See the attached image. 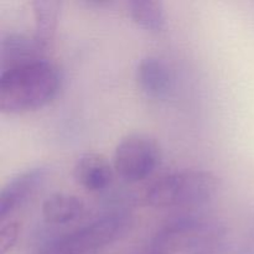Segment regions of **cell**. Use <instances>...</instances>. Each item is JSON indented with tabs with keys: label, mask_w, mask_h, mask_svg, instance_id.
Listing matches in <instances>:
<instances>
[{
	"label": "cell",
	"mask_w": 254,
	"mask_h": 254,
	"mask_svg": "<svg viewBox=\"0 0 254 254\" xmlns=\"http://www.w3.org/2000/svg\"><path fill=\"white\" fill-rule=\"evenodd\" d=\"M133 21L148 31L159 34L166 27V14L161 1L155 0H130L127 2Z\"/></svg>",
	"instance_id": "obj_12"
},
{
	"label": "cell",
	"mask_w": 254,
	"mask_h": 254,
	"mask_svg": "<svg viewBox=\"0 0 254 254\" xmlns=\"http://www.w3.org/2000/svg\"><path fill=\"white\" fill-rule=\"evenodd\" d=\"M163 160L160 144L146 133H130L122 138L114 150L113 166L117 175L128 184L150 178Z\"/></svg>",
	"instance_id": "obj_5"
},
{
	"label": "cell",
	"mask_w": 254,
	"mask_h": 254,
	"mask_svg": "<svg viewBox=\"0 0 254 254\" xmlns=\"http://www.w3.org/2000/svg\"><path fill=\"white\" fill-rule=\"evenodd\" d=\"M86 202L73 193L56 192L42 202L41 213L44 220L51 225H68L83 216Z\"/></svg>",
	"instance_id": "obj_10"
},
{
	"label": "cell",
	"mask_w": 254,
	"mask_h": 254,
	"mask_svg": "<svg viewBox=\"0 0 254 254\" xmlns=\"http://www.w3.org/2000/svg\"><path fill=\"white\" fill-rule=\"evenodd\" d=\"M46 51L32 35L7 32L1 37V71L35 60L44 59Z\"/></svg>",
	"instance_id": "obj_9"
},
{
	"label": "cell",
	"mask_w": 254,
	"mask_h": 254,
	"mask_svg": "<svg viewBox=\"0 0 254 254\" xmlns=\"http://www.w3.org/2000/svg\"><path fill=\"white\" fill-rule=\"evenodd\" d=\"M253 231H254V227H253Z\"/></svg>",
	"instance_id": "obj_15"
},
{
	"label": "cell",
	"mask_w": 254,
	"mask_h": 254,
	"mask_svg": "<svg viewBox=\"0 0 254 254\" xmlns=\"http://www.w3.org/2000/svg\"><path fill=\"white\" fill-rule=\"evenodd\" d=\"M227 226L217 217L183 215L164 223L136 254L192 253L222 243Z\"/></svg>",
	"instance_id": "obj_2"
},
{
	"label": "cell",
	"mask_w": 254,
	"mask_h": 254,
	"mask_svg": "<svg viewBox=\"0 0 254 254\" xmlns=\"http://www.w3.org/2000/svg\"><path fill=\"white\" fill-rule=\"evenodd\" d=\"M61 86V71L46 57L2 69L0 109L6 114L35 112L51 103Z\"/></svg>",
	"instance_id": "obj_1"
},
{
	"label": "cell",
	"mask_w": 254,
	"mask_h": 254,
	"mask_svg": "<svg viewBox=\"0 0 254 254\" xmlns=\"http://www.w3.org/2000/svg\"><path fill=\"white\" fill-rule=\"evenodd\" d=\"M218 178L208 170L184 169L161 175L148 186L145 202L155 208H191L212 200Z\"/></svg>",
	"instance_id": "obj_3"
},
{
	"label": "cell",
	"mask_w": 254,
	"mask_h": 254,
	"mask_svg": "<svg viewBox=\"0 0 254 254\" xmlns=\"http://www.w3.org/2000/svg\"><path fill=\"white\" fill-rule=\"evenodd\" d=\"M135 78L149 98L165 99L173 91L174 77L170 67L163 59L154 55H148L138 62Z\"/></svg>",
	"instance_id": "obj_8"
},
{
	"label": "cell",
	"mask_w": 254,
	"mask_h": 254,
	"mask_svg": "<svg viewBox=\"0 0 254 254\" xmlns=\"http://www.w3.org/2000/svg\"><path fill=\"white\" fill-rule=\"evenodd\" d=\"M31 5L35 19L34 36L47 50L56 34L61 2L59 0H34Z\"/></svg>",
	"instance_id": "obj_11"
},
{
	"label": "cell",
	"mask_w": 254,
	"mask_h": 254,
	"mask_svg": "<svg viewBox=\"0 0 254 254\" xmlns=\"http://www.w3.org/2000/svg\"><path fill=\"white\" fill-rule=\"evenodd\" d=\"M114 166L103 154L87 151L77 158L73 165V178L88 192H103L111 186Z\"/></svg>",
	"instance_id": "obj_7"
},
{
	"label": "cell",
	"mask_w": 254,
	"mask_h": 254,
	"mask_svg": "<svg viewBox=\"0 0 254 254\" xmlns=\"http://www.w3.org/2000/svg\"><path fill=\"white\" fill-rule=\"evenodd\" d=\"M20 235V223L15 220H6L1 222L0 230V254L11 252Z\"/></svg>",
	"instance_id": "obj_13"
},
{
	"label": "cell",
	"mask_w": 254,
	"mask_h": 254,
	"mask_svg": "<svg viewBox=\"0 0 254 254\" xmlns=\"http://www.w3.org/2000/svg\"><path fill=\"white\" fill-rule=\"evenodd\" d=\"M49 176V168L45 165L32 166L17 173L7 180L0 192V220L6 221L19 211L40 188Z\"/></svg>",
	"instance_id": "obj_6"
},
{
	"label": "cell",
	"mask_w": 254,
	"mask_h": 254,
	"mask_svg": "<svg viewBox=\"0 0 254 254\" xmlns=\"http://www.w3.org/2000/svg\"><path fill=\"white\" fill-rule=\"evenodd\" d=\"M189 254H252L250 250H246L238 246L226 245V243H218V245L212 246V247L205 248V250L196 251V252Z\"/></svg>",
	"instance_id": "obj_14"
},
{
	"label": "cell",
	"mask_w": 254,
	"mask_h": 254,
	"mask_svg": "<svg viewBox=\"0 0 254 254\" xmlns=\"http://www.w3.org/2000/svg\"><path fill=\"white\" fill-rule=\"evenodd\" d=\"M134 217L114 211L42 243L32 254H91L113 245L131 230Z\"/></svg>",
	"instance_id": "obj_4"
}]
</instances>
